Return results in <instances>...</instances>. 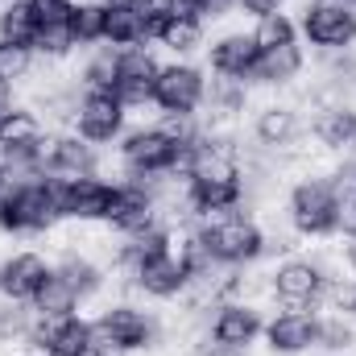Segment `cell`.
Instances as JSON below:
<instances>
[{"label": "cell", "mask_w": 356, "mask_h": 356, "mask_svg": "<svg viewBox=\"0 0 356 356\" xmlns=\"http://www.w3.org/2000/svg\"><path fill=\"white\" fill-rule=\"evenodd\" d=\"M95 323V356H149L175 344V323L154 302L133 294L104 298L91 315Z\"/></svg>", "instance_id": "cell-1"}, {"label": "cell", "mask_w": 356, "mask_h": 356, "mask_svg": "<svg viewBox=\"0 0 356 356\" xmlns=\"http://www.w3.org/2000/svg\"><path fill=\"white\" fill-rule=\"evenodd\" d=\"M286 228L302 241V245H327L340 236V224H344V195L340 186L332 182L327 166H307L286 182L282 191V203H277Z\"/></svg>", "instance_id": "cell-2"}, {"label": "cell", "mask_w": 356, "mask_h": 356, "mask_svg": "<svg viewBox=\"0 0 356 356\" xmlns=\"http://www.w3.org/2000/svg\"><path fill=\"white\" fill-rule=\"evenodd\" d=\"M348 277V266L340 261V253L332 249H298L290 257H277L266 266V298L269 307H307V311H323L332 286Z\"/></svg>", "instance_id": "cell-3"}, {"label": "cell", "mask_w": 356, "mask_h": 356, "mask_svg": "<svg viewBox=\"0 0 356 356\" xmlns=\"http://www.w3.org/2000/svg\"><path fill=\"white\" fill-rule=\"evenodd\" d=\"M112 166L116 178H137V182H162L182 175V141L166 129V120H133L129 133L112 145Z\"/></svg>", "instance_id": "cell-4"}, {"label": "cell", "mask_w": 356, "mask_h": 356, "mask_svg": "<svg viewBox=\"0 0 356 356\" xmlns=\"http://www.w3.org/2000/svg\"><path fill=\"white\" fill-rule=\"evenodd\" d=\"M199 241L224 269H257L266 266V220L253 211H224L195 224Z\"/></svg>", "instance_id": "cell-5"}, {"label": "cell", "mask_w": 356, "mask_h": 356, "mask_svg": "<svg viewBox=\"0 0 356 356\" xmlns=\"http://www.w3.org/2000/svg\"><path fill=\"white\" fill-rule=\"evenodd\" d=\"M63 228L58 203H54V178L33 175L8 186L0 207V236L8 241H42Z\"/></svg>", "instance_id": "cell-6"}, {"label": "cell", "mask_w": 356, "mask_h": 356, "mask_svg": "<svg viewBox=\"0 0 356 356\" xmlns=\"http://www.w3.org/2000/svg\"><path fill=\"white\" fill-rule=\"evenodd\" d=\"M182 191L199 220H211L224 211H245V186H241L236 158H203V162L186 166Z\"/></svg>", "instance_id": "cell-7"}, {"label": "cell", "mask_w": 356, "mask_h": 356, "mask_svg": "<svg viewBox=\"0 0 356 356\" xmlns=\"http://www.w3.org/2000/svg\"><path fill=\"white\" fill-rule=\"evenodd\" d=\"M207 67L199 58H162L158 79H154V116H170V120H191L203 116L207 104Z\"/></svg>", "instance_id": "cell-8"}, {"label": "cell", "mask_w": 356, "mask_h": 356, "mask_svg": "<svg viewBox=\"0 0 356 356\" xmlns=\"http://www.w3.org/2000/svg\"><path fill=\"white\" fill-rule=\"evenodd\" d=\"M245 124H249L245 137H249L257 149L277 154V158H286V162H290V154L307 141V116H302V108L294 104V95H261V99L253 104V112H249Z\"/></svg>", "instance_id": "cell-9"}, {"label": "cell", "mask_w": 356, "mask_h": 356, "mask_svg": "<svg viewBox=\"0 0 356 356\" xmlns=\"http://www.w3.org/2000/svg\"><path fill=\"white\" fill-rule=\"evenodd\" d=\"M120 294H133L141 302H154V307H175L186 298L191 290V273L182 266L178 249H166V253H154V257H141L116 277Z\"/></svg>", "instance_id": "cell-10"}, {"label": "cell", "mask_w": 356, "mask_h": 356, "mask_svg": "<svg viewBox=\"0 0 356 356\" xmlns=\"http://www.w3.org/2000/svg\"><path fill=\"white\" fill-rule=\"evenodd\" d=\"M298 42L307 54H336L356 46V8L344 0H298Z\"/></svg>", "instance_id": "cell-11"}, {"label": "cell", "mask_w": 356, "mask_h": 356, "mask_svg": "<svg viewBox=\"0 0 356 356\" xmlns=\"http://www.w3.org/2000/svg\"><path fill=\"white\" fill-rule=\"evenodd\" d=\"M112 195H116V178L108 175H91V178H54V203L63 224L75 228H104L108 211H112Z\"/></svg>", "instance_id": "cell-12"}, {"label": "cell", "mask_w": 356, "mask_h": 356, "mask_svg": "<svg viewBox=\"0 0 356 356\" xmlns=\"http://www.w3.org/2000/svg\"><path fill=\"white\" fill-rule=\"evenodd\" d=\"M266 315L269 307L257 298H224L207 311L203 336H211L216 344H228V348H261Z\"/></svg>", "instance_id": "cell-13"}, {"label": "cell", "mask_w": 356, "mask_h": 356, "mask_svg": "<svg viewBox=\"0 0 356 356\" xmlns=\"http://www.w3.org/2000/svg\"><path fill=\"white\" fill-rule=\"evenodd\" d=\"M129 124H133V112L112 91H83L79 108H75V120H71V133H79L83 141L112 154V145L129 133Z\"/></svg>", "instance_id": "cell-14"}, {"label": "cell", "mask_w": 356, "mask_h": 356, "mask_svg": "<svg viewBox=\"0 0 356 356\" xmlns=\"http://www.w3.org/2000/svg\"><path fill=\"white\" fill-rule=\"evenodd\" d=\"M108 162H112V154H108V149H99V145L83 141V137H79V133H71V129H63V133H50V141H46L42 175L71 182V178L108 175Z\"/></svg>", "instance_id": "cell-15"}, {"label": "cell", "mask_w": 356, "mask_h": 356, "mask_svg": "<svg viewBox=\"0 0 356 356\" xmlns=\"http://www.w3.org/2000/svg\"><path fill=\"white\" fill-rule=\"evenodd\" d=\"M315 336H319V311L269 307L261 348L266 356H315Z\"/></svg>", "instance_id": "cell-16"}, {"label": "cell", "mask_w": 356, "mask_h": 356, "mask_svg": "<svg viewBox=\"0 0 356 356\" xmlns=\"http://www.w3.org/2000/svg\"><path fill=\"white\" fill-rule=\"evenodd\" d=\"M307 71H311V54H307L302 42L273 46V50L257 54L249 88L257 91V95H290V91H298L307 83Z\"/></svg>", "instance_id": "cell-17"}, {"label": "cell", "mask_w": 356, "mask_h": 356, "mask_svg": "<svg viewBox=\"0 0 356 356\" xmlns=\"http://www.w3.org/2000/svg\"><path fill=\"white\" fill-rule=\"evenodd\" d=\"M257 54H261V50H257L249 25H224V29H211L207 50H203L199 63H203L207 75H216V79H245V83H249Z\"/></svg>", "instance_id": "cell-18"}, {"label": "cell", "mask_w": 356, "mask_h": 356, "mask_svg": "<svg viewBox=\"0 0 356 356\" xmlns=\"http://www.w3.org/2000/svg\"><path fill=\"white\" fill-rule=\"evenodd\" d=\"M158 182H137V178H116V195H112V211H108V232L116 236H137L149 224H158Z\"/></svg>", "instance_id": "cell-19"}, {"label": "cell", "mask_w": 356, "mask_h": 356, "mask_svg": "<svg viewBox=\"0 0 356 356\" xmlns=\"http://www.w3.org/2000/svg\"><path fill=\"white\" fill-rule=\"evenodd\" d=\"M158 4H162V13H158V25H154V50L162 58H203L211 29L191 8H175L166 0H158Z\"/></svg>", "instance_id": "cell-20"}, {"label": "cell", "mask_w": 356, "mask_h": 356, "mask_svg": "<svg viewBox=\"0 0 356 356\" xmlns=\"http://www.w3.org/2000/svg\"><path fill=\"white\" fill-rule=\"evenodd\" d=\"M25 348L42 356H95V323L88 311H75L67 319H38Z\"/></svg>", "instance_id": "cell-21"}, {"label": "cell", "mask_w": 356, "mask_h": 356, "mask_svg": "<svg viewBox=\"0 0 356 356\" xmlns=\"http://www.w3.org/2000/svg\"><path fill=\"white\" fill-rule=\"evenodd\" d=\"M50 261H54V273L79 294L83 307L104 302V294H108V286H112V269L99 261V253H88V249H79V245H63Z\"/></svg>", "instance_id": "cell-22"}, {"label": "cell", "mask_w": 356, "mask_h": 356, "mask_svg": "<svg viewBox=\"0 0 356 356\" xmlns=\"http://www.w3.org/2000/svg\"><path fill=\"white\" fill-rule=\"evenodd\" d=\"M162 4L149 0H116L108 4V25H104V42L124 50V46H154V25H158Z\"/></svg>", "instance_id": "cell-23"}, {"label": "cell", "mask_w": 356, "mask_h": 356, "mask_svg": "<svg viewBox=\"0 0 356 356\" xmlns=\"http://www.w3.org/2000/svg\"><path fill=\"white\" fill-rule=\"evenodd\" d=\"M54 261L42 249H8L0 253V298L8 302H29L38 286L50 277Z\"/></svg>", "instance_id": "cell-24"}, {"label": "cell", "mask_w": 356, "mask_h": 356, "mask_svg": "<svg viewBox=\"0 0 356 356\" xmlns=\"http://www.w3.org/2000/svg\"><path fill=\"white\" fill-rule=\"evenodd\" d=\"M307 141H315L319 154L344 158L356 149V104H327L307 120Z\"/></svg>", "instance_id": "cell-25"}, {"label": "cell", "mask_w": 356, "mask_h": 356, "mask_svg": "<svg viewBox=\"0 0 356 356\" xmlns=\"http://www.w3.org/2000/svg\"><path fill=\"white\" fill-rule=\"evenodd\" d=\"M257 104V91L249 88L245 79H216L207 83V104H203V120L224 124V129H245L249 112Z\"/></svg>", "instance_id": "cell-26"}, {"label": "cell", "mask_w": 356, "mask_h": 356, "mask_svg": "<svg viewBox=\"0 0 356 356\" xmlns=\"http://www.w3.org/2000/svg\"><path fill=\"white\" fill-rule=\"evenodd\" d=\"M67 8H71V4L42 8V29H38V38L29 42V50L38 54L42 67H63V63L79 58L75 38H71V29H67Z\"/></svg>", "instance_id": "cell-27"}, {"label": "cell", "mask_w": 356, "mask_h": 356, "mask_svg": "<svg viewBox=\"0 0 356 356\" xmlns=\"http://www.w3.org/2000/svg\"><path fill=\"white\" fill-rule=\"evenodd\" d=\"M311 71H315V83H323L336 99L356 104V46L353 50H336V54H315Z\"/></svg>", "instance_id": "cell-28"}, {"label": "cell", "mask_w": 356, "mask_h": 356, "mask_svg": "<svg viewBox=\"0 0 356 356\" xmlns=\"http://www.w3.org/2000/svg\"><path fill=\"white\" fill-rule=\"evenodd\" d=\"M116 75H120V50L116 46H91L75 63V83L83 91H116Z\"/></svg>", "instance_id": "cell-29"}, {"label": "cell", "mask_w": 356, "mask_h": 356, "mask_svg": "<svg viewBox=\"0 0 356 356\" xmlns=\"http://www.w3.org/2000/svg\"><path fill=\"white\" fill-rule=\"evenodd\" d=\"M104 25H108V4H99V0H75L67 8V29H71L79 54L91 46H104Z\"/></svg>", "instance_id": "cell-30"}, {"label": "cell", "mask_w": 356, "mask_h": 356, "mask_svg": "<svg viewBox=\"0 0 356 356\" xmlns=\"http://www.w3.org/2000/svg\"><path fill=\"white\" fill-rule=\"evenodd\" d=\"M42 29V4L38 0H0V38L29 46Z\"/></svg>", "instance_id": "cell-31"}, {"label": "cell", "mask_w": 356, "mask_h": 356, "mask_svg": "<svg viewBox=\"0 0 356 356\" xmlns=\"http://www.w3.org/2000/svg\"><path fill=\"white\" fill-rule=\"evenodd\" d=\"M319 356H356V319L344 311H319V336H315Z\"/></svg>", "instance_id": "cell-32"}, {"label": "cell", "mask_w": 356, "mask_h": 356, "mask_svg": "<svg viewBox=\"0 0 356 356\" xmlns=\"http://www.w3.org/2000/svg\"><path fill=\"white\" fill-rule=\"evenodd\" d=\"M29 311L38 315V319H67V315H75V311H83V302H79V294L50 269V277L38 286V294L29 298Z\"/></svg>", "instance_id": "cell-33"}, {"label": "cell", "mask_w": 356, "mask_h": 356, "mask_svg": "<svg viewBox=\"0 0 356 356\" xmlns=\"http://www.w3.org/2000/svg\"><path fill=\"white\" fill-rule=\"evenodd\" d=\"M38 71H42V63H38V54L29 46H17V42L0 38V83L4 88H17V91L29 88Z\"/></svg>", "instance_id": "cell-34"}, {"label": "cell", "mask_w": 356, "mask_h": 356, "mask_svg": "<svg viewBox=\"0 0 356 356\" xmlns=\"http://www.w3.org/2000/svg\"><path fill=\"white\" fill-rule=\"evenodd\" d=\"M249 33H253L257 50H273V46H290V42H298V17H294V8L269 13V17H261V21H253V25H249Z\"/></svg>", "instance_id": "cell-35"}, {"label": "cell", "mask_w": 356, "mask_h": 356, "mask_svg": "<svg viewBox=\"0 0 356 356\" xmlns=\"http://www.w3.org/2000/svg\"><path fill=\"white\" fill-rule=\"evenodd\" d=\"M207 29H224V25H232V17H236V0H195V8H191Z\"/></svg>", "instance_id": "cell-36"}, {"label": "cell", "mask_w": 356, "mask_h": 356, "mask_svg": "<svg viewBox=\"0 0 356 356\" xmlns=\"http://www.w3.org/2000/svg\"><path fill=\"white\" fill-rule=\"evenodd\" d=\"M182 356H257V348H228V344H216L211 336H195L182 344Z\"/></svg>", "instance_id": "cell-37"}, {"label": "cell", "mask_w": 356, "mask_h": 356, "mask_svg": "<svg viewBox=\"0 0 356 356\" xmlns=\"http://www.w3.org/2000/svg\"><path fill=\"white\" fill-rule=\"evenodd\" d=\"M294 0H236V17H245L249 25L253 21H261L269 13H282V8H290Z\"/></svg>", "instance_id": "cell-38"}, {"label": "cell", "mask_w": 356, "mask_h": 356, "mask_svg": "<svg viewBox=\"0 0 356 356\" xmlns=\"http://www.w3.org/2000/svg\"><path fill=\"white\" fill-rule=\"evenodd\" d=\"M17 104H21V91H17V88H4V83H0V116H4V112H13Z\"/></svg>", "instance_id": "cell-39"}, {"label": "cell", "mask_w": 356, "mask_h": 356, "mask_svg": "<svg viewBox=\"0 0 356 356\" xmlns=\"http://www.w3.org/2000/svg\"><path fill=\"white\" fill-rule=\"evenodd\" d=\"M8 186H13V175L0 166V207H4V195H8Z\"/></svg>", "instance_id": "cell-40"}, {"label": "cell", "mask_w": 356, "mask_h": 356, "mask_svg": "<svg viewBox=\"0 0 356 356\" xmlns=\"http://www.w3.org/2000/svg\"><path fill=\"white\" fill-rule=\"evenodd\" d=\"M42 8H54V4H75V0H38Z\"/></svg>", "instance_id": "cell-41"}, {"label": "cell", "mask_w": 356, "mask_h": 356, "mask_svg": "<svg viewBox=\"0 0 356 356\" xmlns=\"http://www.w3.org/2000/svg\"><path fill=\"white\" fill-rule=\"evenodd\" d=\"M166 4H175V8H195V0H166Z\"/></svg>", "instance_id": "cell-42"}, {"label": "cell", "mask_w": 356, "mask_h": 356, "mask_svg": "<svg viewBox=\"0 0 356 356\" xmlns=\"http://www.w3.org/2000/svg\"><path fill=\"white\" fill-rule=\"evenodd\" d=\"M13 356H42V353H33V348H17Z\"/></svg>", "instance_id": "cell-43"}, {"label": "cell", "mask_w": 356, "mask_h": 356, "mask_svg": "<svg viewBox=\"0 0 356 356\" xmlns=\"http://www.w3.org/2000/svg\"><path fill=\"white\" fill-rule=\"evenodd\" d=\"M344 4H353V8H356V0H344Z\"/></svg>", "instance_id": "cell-44"}, {"label": "cell", "mask_w": 356, "mask_h": 356, "mask_svg": "<svg viewBox=\"0 0 356 356\" xmlns=\"http://www.w3.org/2000/svg\"><path fill=\"white\" fill-rule=\"evenodd\" d=\"M149 4H158V0H149Z\"/></svg>", "instance_id": "cell-45"}]
</instances>
